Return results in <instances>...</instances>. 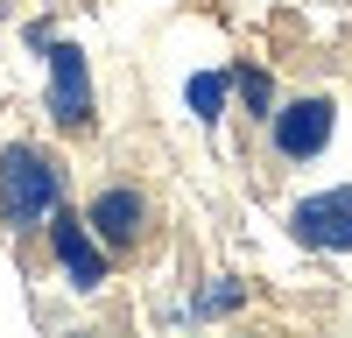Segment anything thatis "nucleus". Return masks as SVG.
<instances>
[{
  "label": "nucleus",
  "instance_id": "423d86ee",
  "mask_svg": "<svg viewBox=\"0 0 352 338\" xmlns=\"http://www.w3.org/2000/svg\"><path fill=\"white\" fill-rule=\"evenodd\" d=\"M282 233L296 240L303 254H352V183H324V190H303L296 205L282 212Z\"/></svg>",
  "mask_w": 352,
  "mask_h": 338
},
{
  "label": "nucleus",
  "instance_id": "f03ea898",
  "mask_svg": "<svg viewBox=\"0 0 352 338\" xmlns=\"http://www.w3.org/2000/svg\"><path fill=\"white\" fill-rule=\"evenodd\" d=\"M85 225L106 240L113 261H134V254H148L155 233H162V205H155V190L148 183H134V177H106L92 183V197H85Z\"/></svg>",
  "mask_w": 352,
  "mask_h": 338
},
{
  "label": "nucleus",
  "instance_id": "f257e3e1",
  "mask_svg": "<svg viewBox=\"0 0 352 338\" xmlns=\"http://www.w3.org/2000/svg\"><path fill=\"white\" fill-rule=\"evenodd\" d=\"M71 205V162L56 141L21 134L0 148V233L8 240H43V225Z\"/></svg>",
  "mask_w": 352,
  "mask_h": 338
},
{
  "label": "nucleus",
  "instance_id": "9d476101",
  "mask_svg": "<svg viewBox=\"0 0 352 338\" xmlns=\"http://www.w3.org/2000/svg\"><path fill=\"white\" fill-rule=\"evenodd\" d=\"M21 43H28V49L43 56V49L56 43V21H50V14H28V21H21Z\"/></svg>",
  "mask_w": 352,
  "mask_h": 338
},
{
  "label": "nucleus",
  "instance_id": "1a4fd4ad",
  "mask_svg": "<svg viewBox=\"0 0 352 338\" xmlns=\"http://www.w3.org/2000/svg\"><path fill=\"white\" fill-rule=\"evenodd\" d=\"M275 106H282V84H275V71H268V64H254V56H240V64H232V113H240V120L261 134Z\"/></svg>",
  "mask_w": 352,
  "mask_h": 338
},
{
  "label": "nucleus",
  "instance_id": "7ed1b4c3",
  "mask_svg": "<svg viewBox=\"0 0 352 338\" xmlns=\"http://www.w3.org/2000/svg\"><path fill=\"white\" fill-rule=\"evenodd\" d=\"M338 141V99L331 92H282V106L261 127V148L275 169H310Z\"/></svg>",
  "mask_w": 352,
  "mask_h": 338
},
{
  "label": "nucleus",
  "instance_id": "20e7f679",
  "mask_svg": "<svg viewBox=\"0 0 352 338\" xmlns=\"http://www.w3.org/2000/svg\"><path fill=\"white\" fill-rule=\"evenodd\" d=\"M43 113H50V127L78 141V134H92L99 127V78H92V49L71 43V36H56L43 49Z\"/></svg>",
  "mask_w": 352,
  "mask_h": 338
},
{
  "label": "nucleus",
  "instance_id": "6e6552de",
  "mask_svg": "<svg viewBox=\"0 0 352 338\" xmlns=\"http://www.w3.org/2000/svg\"><path fill=\"white\" fill-rule=\"evenodd\" d=\"M184 113H190L204 134H219V127H226V113H232V64L190 71V78H184Z\"/></svg>",
  "mask_w": 352,
  "mask_h": 338
},
{
  "label": "nucleus",
  "instance_id": "0eeeda50",
  "mask_svg": "<svg viewBox=\"0 0 352 338\" xmlns=\"http://www.w3.org/2000/svg\"><path fill=\"white\" fill-rule=\"evenodd\" d=\"M247 303H254V282H247V275H232V268H212V275H204L197 289L184 296L176 324H226V317H240Z\"/></svg>",
  "mask_w": 352,
  "mask_h": 338
},
{
  "label": "nucleus",
  "instance_id": "39448f33",
  "mask_svg": "<svg viewBox=\"0 0 352 338\" xmlns=\"http://www.w3.org/2000/svg\"><path fill=\"white\" fill-rule=\"evenodd\" d=\"M43 247H50V268H56V282H64L71 296H106L113 289V254H106V240L85 225V212L78 205H64L50 225H43Z\"/></svg>",
  "mask_w": 352,
  "mask_h": 338
}]
</instances>
